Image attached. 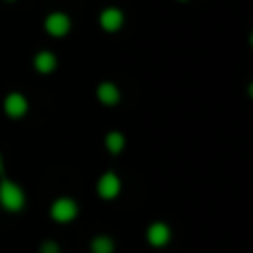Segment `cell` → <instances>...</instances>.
I'll return each mask as SVG.
<instances>
[{"mask_svg": "<svg viewBox=\"0 0 253 253\" xmlns=\"http://www.w3.org/2000/svg\"><path fill=\"white\" fill-rule=\"evenodd\" d=\"M49 213H51V218L60 224L74 222L76 215H78V205H76V200H71V198H58V200L51 205V211H49Z\"/></svg>", "mask_w": 253, "mask_h": 253, "instance_id": "obj_2", "label": "cell"}, {"mask_svg": "<svg viewBox=\"0 0 253 253\" xmlns=\"http://www.w3.org/2000/svg\"><path fill=\"white\" fill-rule=\"evenodd\" d=\"M182 2H184V0H182Z\"/></svg>", "mask_w": 253, "mask_h": 253, "instance_id": "obj_17", "label": "cell"}, {"mask_svg": "<svg viewBox=\"0 0 253 253\" xmlns=\"http://www.w3.org/2000/svg\"><path fill=\"white\" fill-rule=\"evenodd\" d=\"M123 22H125L123 11L116 7H107L105 11L100 13V27L105 31H109V34H116V31L123 27Z\"/></svg>", "mask_w": 253, "mask_h": 253, "instance_id": "obj_7", "label": "cell"}, {"mask_svg": "<svg viewBox=\"0 0 253 253\" xmlns=\"http://www.w3.org/2000/svg\"><path fill=\"white\" fill-rule=\"evenodd\" d=\"M56 65H58V60L51 51H40L38 56L34 58V67L40 74H51V71L56 69Z\"/></svg>", "mask_w": 253, "mask_h": 253, "instance_id": "obj_9", "label": "cell"}, {"mask_svg": "<svg viewBox=\"0 0 253 253\" xmlns=\"http://www.w3.org/2000/svg\"><path fill=\"white\" fill-rule=\"evenodd\" d=\"M251 47H253V34H251Z\"/></svg>", "mask_w": 253, "mask_h": 253, "instance_id": "obj_15", "label": "cell"}, {"mask_svg": "<svg viewBox=\"0 0 253 253\" xmlns=\"http://www.w3.org/2000/svg\"><path fill=\"white\" fill-rule=\"evenodd\" d=\"M27 109H29V102L22 93H9L4 98V114L9 118H22L27 114Z\"/></svg>", "mask_w": 253, "mask_h": 253, "instance_id": "obj_6", "label": "cell"}, {"mask_svg": "<svg viewBox=\"0 0 253 253\" xmlns=\"http://www.w3.org/2000/svg\"><path fill=\"white\" fill-rule=\"evenodd\" d=\"M120 189H123V182H120V178L116 173H105L100 175V180H98L96 184V191L100 198H105V200H114V198L120 196Z\"/></svg>", "mask_w": 253, "mask_h": 253, "instance_id": "obj_3", "label": "cell"}, {"mask_svg": "<svg viewBox=\"0 0 253 253\" xmlns=\"http://www.w3.org/2000/svg\"><path fill=\"white\" fill-rule=\"evenodd\" d=\"M9 2H13V0H9Z\"/></svg>", "mask_w": 253, "mask_h": 253, "instance_id": "obj_16", "label": "cell"}, {"mask_svg": "<svg viewBox=\"0 0 253 253\" xmlns=\"http://www.w3.org/2000/svg\"><path fill=\"white\" fill-rule=\"evenodd\" d=\"M44 29H47V34L56 36V38H62V36L69 34L71 29V20L67 13L62 11H53L47 16V20H44Z\"/></svg>", "mask_w": 253, "mask_h": 253, "instance_id": "obj_4", "label": "cell"}, {"mask_svg": "<svg viewBox=\"0 0 253 253\" xmlns=\"http://www.w3.org/2000/svg\"><path fill=\"white\" fill-rule=\"evenodd\" d=\"M147 242L151 247H165L171 242V227L165 222H153L147 229Z\"/></svg>", "mask_w": 253, "mask_h": 253, "instance_id": "obj_5", "label": "cell"}, {"mask_svg": "<svg viewBox=\"0 0 253 253\" xmlns=\"http://www.w3.org/2000/svg\"><path fill=\"white\" fill-rule=\"evenodd\" d=\"M116 242L109 236H96L91 240V253H114Z\"/></svg>", "mask_w": 253, "mask_h": 253, "instance_id": "obj_10", "label": "cell"}, {"mask_svg": "<svg viewBox=\"0 0 253 253\" xmlns=\"http://www.w3.org/2000/svg\"><path fill=\"white\" fill-rule=\"evenodd\" d=\"M0 207L4 211H20L25 207V191L11 180H2L0 182Z\"/></svg>", "mask_w": 253, "mask_h": 253, "instance_id": "obj_1", "label": "cell"}, {"mask_svg": "<svg viewBox=\"0 0 253 253\" xmlns=\"http://www.w3.org/2000/svg\"><path fill=\"white\" fill-rule=\"evenodd\" d=\"M249 96H251V98H253V83H251V84H249Z\"/></svg>", "mask_w": 253, "mask_h": 253, "instance_id": "obj_14", "label": "cell"}, {"mask_svg": "<svg viewBox=\"0 0 253 253\" xmlns=\"http://www.w3.org/2000/svg\"><path fill=\"white\" fill-rule=\"evenodd\" d=\"M4 171V165H2V156H0V173Z\"/></svg>", "mask_w": 253, "mask_h": 253, "instance_id": "obj_13", "label": "cell"}, {"mask_svg": "<svg viewBox=\"0 0 253 253\" xmlns=\"http://www.w3.org/2000/svg\"><path fill=\"white\" fill-rule=\"evenodd\" d=\"M96 96H98V100H100L102 105L114 107V105H118L120 102V89L116 87L114 83H100L98 84V89H96Z\"/></svg>", "mask_w": 253, "mask_h": 253, "instance_id": "obj_8", "label": "cell"}, {"mask_svg": "<svg viewBox=\"0 0 253 253\" xmlns=\"http://www.w3.org/2000/svg\"><path fill=\"white\" fill-rule=\"evenodd\" d=\"M105 144L109 149V153H120L125 149V135L120 131H111V133H107Z\"/></svg>", "mask_w": 253, "mask_h": 253, "instance_id": "obj_11", "label": "cell"}, {"mask_svg": "<svg viewBox=\"0 0 253 253\" xmlns=\"http://www.w3.org/2000/svg\"><path fill=\"white\" fill-rule=\"evenodd\" d=\"M40 253H60V247L56 245V242H44L42 247H40Z\"/></svg>", "mask_w": 253, "mask_h": 253, "instance_id": "obj_12", "label": "cell"}]
</instances>
